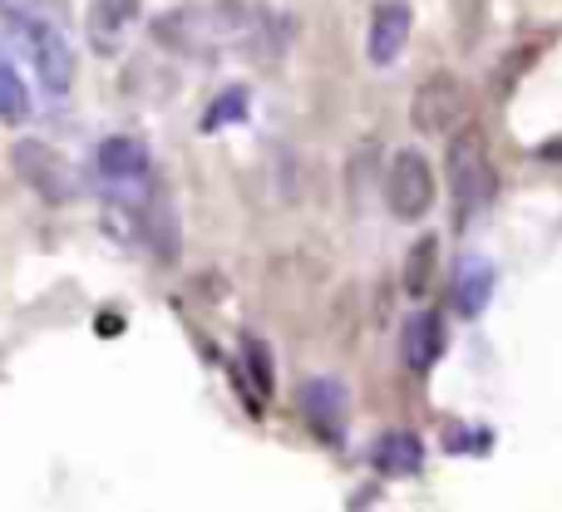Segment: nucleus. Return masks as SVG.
<instances>
[{
    "instance_id": "f257e3e1",
    "label": "nucleus",
    "mask_w": 562,
    "mask_h": 512,
    "mask_svg": "<svg viewBox=\"0 0 562 512\" xmlns=\"http://www.w3.org/2000/svg\"><path fill=\"white\" fill-rule=\"evenodd\" d=\"M154 35L168 49L193 59H217L227 49L272 59L286 45V20L252 5V0H198V5H178L168 15H158Z\"/></svg>"
},
{
    "instance_id": "f03ea898",
    "label": "nucleus",
    "mask_w": 562,
    "mask_h": 512,
    "mask_svg": "<svg viewBox=\"0 0 562 512\" xmlns=\"http://www.w3.org/2000/svg\"><path fill=\"white\" fill-rule=\"evenodd\" d=\"M445 173H449V197H454V213L479 217L494 197V163L484 153V134L479 128H454L449 134V158H445Z\"/></svg>"
},
{
    "instance_id": "7ed1b4c3",
    "label": "nucleus",
    "mask_w": 562,
    "mask_h": 512,
    "mask_svg": "<svg viewBox=\"0 0 562 512\" xmlns=\"http://www.w3.org/2000/svg\"><path fill=\"white\" fill-rule=\"evenodd\" d=\"M10 30L20 35V45H25L30 65H35V79L49 89V94H69V84H75V49H69V39L55 30V20H40L30 15V10L10 5Z\"/></svg>"
},
{
    "instance_id": "20e7f679",
    "label": "nucleus",
    "mask_w": 562,
    "mask_h": 512,
    "mask_svg": "<svg viewBox=\"0 0 562 512\" xmlns=\"http://www.w3.org/2000/svg\"><path fill=\"white\" fill-rule=\"evenodd\" d=\"M385 207L400 223H419V217L435 207V168L425 153L415 148H400L385 168Z\"/></svg>"
},
{
    "instance_id": "39448f33",
    "label": "nucleus",
    "mask_w": 562,
    "mask_h": 512,
    "mask_svg": "<svg viewBox=\"0 0 562 512\" xmlns=\"http://www.w3.org/2000/svg\"><path fill=\"white\" fill-rule=\"evenodd\" d=\"M10 163H15V173L25 178L30 187H35L45 203H75L79 183H75V163H69L59 148L40 144V138H20L15 148H10Z\"/></svg>"
},
{
    "instance_id": "423d86ee",
    "label": "nucleus",
    "mask_w": 562,
    "mask_h": 512,
    "mask_svg": "<svg viewBox=\"0 0 562 512\" xmlns=\"http://www.w3.org/2000/svg\"><path fill=\"white\" fill-rule=\"evenodd\" d=\"M469 114V99L464 84L454 75H429L425 84L415 89V104H409V118L425 138H449Z\"/></svg>"
},
{
    "instance_id": "0eeeda50",
    "label": "nucleus",
    "mask_w": 562,
    "mask_h": 512,
    "mask_svg": "<svg viewBox=\"0 0 562 512\" xmlns=\"http://www.w3.org/2000/svg\"><path fill=\"white\" fill-rule=\"evenodd\" d=\"M409 30H415V15H409L405 0H385V5H375V15H370V35H366V55L370 65H395L400 49H405Z\"/></svg>"
},
{
    "instance_id": "6e6552de",
    "label": "nucleus",
    "mask_w": 562,
    "mask_h": 512,
    "mask_svg": "<svg viewBox=\"0 0 562 512\" xmlns=\"http://www.w3.org/2000/svg\"><path fill=\"white\" fill-rule=\"evenodd\" d=\"M400 350H405V365L415 369V375H429V369L439 365V355H445V320H439L435 310H419V316H409Z\"/></svg>"
},
{
    "instance_id": "1a4fd4ad",
    "label": "nucleus",
    "mask_w": 562,
    "mask_h": 512,
    "mask_svg": "<svg viewBox=\"0 0 562 512\" xmlns=\"http://www.w3.org/2000/svg\"><path fill=\"white\" fill-rule=\"evenodd\" d=\"M94 163H99V173L114 178V183H144L148 168H154V158H148L144 138L114 134V138H104V144H99Z\"/></svg>"
},
{
    "instance_id": "9d476101",
    "label": "nucleus",
    "mask_w": 562,
    "mask_h": 512,
    "mask_svg": "<svg viewBox=\"0 0 562 512\" xmlns=\"http://www.w3.org/2000/svg\"><path fill=\"white\" fill-rule=\"evenodd\" d=\"M134 20H138V0H94V5H89V20H85L89 45L109 55V49L128 35Z\"/></svg>"
},
{
    "instance_id": "9b49d317",
    "label": "nucleus",
    "mask_w": 562,
    "mask_h": 512,
    "mask_svg": "<svg viewBox=\"0 0 562 512\" xmlns=\"http://www.w3.org/2000/svg\"><path fill=\"white\" fill-rule=\"evenodd\" d=\"M419 464H425V454H419V439L405 434V429H390V434L375 444V468H380V474L409 478V474H419Z\"/></svg>"
},
{
    "instance_id": "f8f14e48",
    "label": "nucleus",
    "mask_w": 562,
    "mask_h": 512,
    "mask_svg": "<svg viewBox=\"0 0 562 512\" xmlns=\"http://www.w3.org/2000/svg\"><path fill=\"white\" fill-rule=\"evenodd\" d=\"M301 409L321 429H340V419H346V389L336 379H311V385H301Z\"/></svg>"
},
{
    "instance_id": "ddd939ff",
    "label": "nucleus",
    "mask_w": 562,
    "mask_h": 512,
    "mask_svg": "<svg viewBox=\"0 0 562 512\" xmlns=\"http://www.w3.org/2000/svg\"><path fill=\"white\" fill-rule=\"evenodd\" d=\"M435 271H439V242L435 237H419L415 247H409V257H405V296L409 300H425L429 296V286H435Z\"/></svg>"
},
{
    "instance_id": "4468645a",
    "label": "nucleus",
    "mask_w": 562,
    "mask_h": 512,
    "mask_svg": "<svg viewBox=\"0 0 562 512\" xmlns=\"http://www.w3.org/2000/svg\"><path fill=\"white\" fill-rule=\"evenodd\" d=\"M25 114H30V89H25V79L15 75V65L5 59V49H0V118L20 124Z\"/></svg>"
},
{
    "instance_id": "2eb2a0df",
    "label": "nucleus",
    "mask_w": 562,
    "mask_h": 512,
    "mask_svg": "<svg viewBox=\"0 0 562 512\" xmlns=\"http://www.w3.org/2000/svg\"><path fill=\"white\" fill-rule=\"evenodd\" d=\"M488 291H494V271H488L484 261H464V276H459V310H464V316H479Z\"/></svg>"
},
{
    "instance_id": "dca6fc26",
    "label": "nucleus",
    "mask_w": 562,
    "mask_h": 512,
    "mask_svg": "<svg viewBox=\"0 0 562 512\" xmlns=\"http://www.w3.org/2000/svg\"><path fill=\"white\" fill-rule=\"evenodd\" d=\"M445 448H454V454H488V448H494V434H488V429H449Z\"/></svg>"
},
{
    "instance_id": "f3484780",
    "label": "nucleus",
    "mask_w": 562,
    "mask_h": 512,
    "mask_svg": "<svg viewBox=\"0 0 562 512\" xmlns=\"http://www.w3.org/2000/svg\"><path fill=\"white\" fill-rule=\"evenodd\" d=\"M243 355H247V369H252L257 389H272L277 369H272V355H267V345H262V340H247V345H243Z\"/></svg>"
},
{
    "instance_id": "a211bd4d",
    "label": "nucleus",
    "mask_w": 562,
    "mask_h": 512,
    "mask_svg": "<svg viewBox=\"0 0 562 512\" xmlns=\"http://www.w3.org/2000/svg\"><path fill=\"white\" fill-rule=\"evenodd\" d=\"M243 114H247V94H243V89H233V94H223V104L207 114V128H217L223 118H243Z\"/></svg>"
}]
</instances>
